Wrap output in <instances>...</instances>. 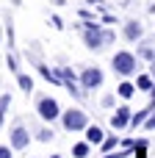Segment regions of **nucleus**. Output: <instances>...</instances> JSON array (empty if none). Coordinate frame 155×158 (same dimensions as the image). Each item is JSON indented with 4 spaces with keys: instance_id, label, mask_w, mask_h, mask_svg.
I'll list each match as a JSON object with an SVG mask.
<instances>
[{
    "instance_id": "nucleus-1",
    "label": "nucleus",
    "mask_w": 155,
    "mask_h": 158,
    "mask_svg": "<svg viewBox=\"0 0 155 158\" xmlns=\"http://www.w3.org/2000/svg\"><path fill=\"white\" fill-rule=\"evenodd\" d=\"M114 39V33L111 31H100L97 28V22H89V31H83V42H86V47H92V50H100L105 42H111Z\"/></svg>"
},
{
    "instance_id": "nucleus-2",
    "label": "nucleus",
    "mask_w": 155,
    "mask_h": 158,
    "mask_svg": "<svg viewBox=\"0 0 155 158\" xmlns=\"http://www.w3.org/2000/svg\"><path fill=\"white\" fill-rule=\"evenodd\" d=\"M111 64H114V72L122 75V78H128V75H133V72L139 69V67H136V56H133V53H125V50L116 53Z\"/></svg>"
},
{
    "instance_id": "nucleus-3",
    "label": "nucleus",
    "mask_w": 155,
    "mask_h": 158,
    "mask_svg": "<svg viewBox=\"0 0 155 158\" xmlns=\"http://www.w3.org/2000/svg\"><path fill=\"white\" fill-rule=\"evenodd\" d=\"M61 122H64L67 131H86V128H89L86 114H83L80 108H69V111H64V114H61Z\"/></svg>"
},
{
    "instance_id": "nucleus-4",
    "label": "nucleus",
    "mask_w": 155,
    "mask_h": 158,
    "mask_svg": "<svg viewBox=\"0 0 155 158\" xmlns=\"http://www.w3.org/2000/svg\"><path fill=\"white\" fill-rule=\"evenodd\" d=\"M36 111H39V117H42L44 122H53V119L61 117V108H58V103H55L53 97H42V100L36 103Z\"/></svg>"
},
{
    "instance_id": "nucleus-5",
    "label": "nucleus",
    "mask_w": 155,
    "mask_h": 158,
    "mask_svg": "<svg viewBox=\"0 0 155 158\" xmlns=\"http://www.w3.org/2000/svg\"><path fill=\"white\" fill-rule=\"evenodd\" d=\"M130 119H133L130 106H119V108L111 114V128H114V131H125V128L130 125Z\"/></svg>"
},
{
    "instance_id": "nucleus-6",
    "label": "nucleus",
    "mask_w": 155,
    "mask_h": 158,
    "mask_svg": "<svg viewBox=\"0 0 155 158\" xmlns=\"http://www.w3.org/2000/svg\"><path fill=\"white\" fill-rule=\"evenodd\" d=\"M80 81H83V89H97L103 83V69L100 67H89V69H83Z\"/></svg>"
},
{
    "instance_id": "nucleus-7",
    "label": "nucleus",
    "mask_w": 155,
    "mask_h": 158,
    "mask_svg": "<svg viewBox=\"0 0 155 158\" xmlns=\"http://www.w3.org/2000/svg\"><path fill=\"white\" fill-rule=\"evenodd\" d=\"M28 142H31L28 131H25L22 125H17V128L11 131V147H14V150H25V147H28Z\"/></svg>"
},
{
    "instance_id": "nucleus-8",
    "label": "nucleus",
    "mask_w": 155,
    "mask_h": 158,
    "mask_svg": "<svg viewBox=\"0 0 155 158\" xmlns=\"http://www.w3.org/2000/svg\"><path fill=\"white\" fill-rule=\"evenodd\" d=\"M141 33H144V28H141V22H139V19H128V22H125V39L136 42Z\"/></svg>"
},
{
    "instance_id": "nucleus-9",
    "label": "nucleus",
    "mask_w": 155,
    "mask_h": 158,
    "mask_svg": "<svg viewBox=\"0 0 155 158\" xmlns=\"http://www.w3.org/2000/svg\"><path fill=\"white\" fill-rule=\"evenodd\" d=\"M86 142H89V144H103V142H105V133H103V128H97V125H89V128H86Z\"/></svg>"
},
{
    "instance_id": "nucleus-10",
    "label": "nucleus",
    "mask_w": 155,
    "mask_h": 158,
    "mask_svg": "<svg viewBox=\"0 0 155 158\" xmlns=\"http://www.w3.org/2000/svg\"><path fill=\"white\" fill-rule=\"evenodd\" d=\"M136 89H139L136 83H130V81H122V83L116 86V94H119L122 100H130V97L136 94Z\"/></svg>"
},
{
    "instance_id": "nucleus-11",
    "label": "nucleus",
    "mask_w": 155,
    "mask_h": 158,
    "mask_svg": "<svg viewBox=\"0 0 155 158\" xmlns=\"http://www.w3.org/2000/svg\"><path fill=\"white\" fill-rule=\"evenodd\" d=\"M136 86H139V92H153L155 89V83H153L150 75H139V78H136Z\"/></svg>"
},
{
    "instance_id": "nucleus-12",
    "label": "nucleus",
    "mask_w": 155,
    "mask_h": 158,
    "mask_svg": "<svg viewBox=\"0 0 155 158\" xmlns=\"http://www.w3.org/2000/svg\"><path fill=\"white\" fill-rule=\"evenodd\" d=\"M17 83H19V89H22L25 94H31V92H33V81H31L28 75H22V72H17Z\"/></svg>"
},
{
    "instance_id": "nucleus-13",
    "label": "nucleus",
    "mask_w": 155,
    "mask_h": 158,
    "mask_svg": "<svg viewBox=\"0 0 155 158\" xmlns=\"http://www.w3.org/2000/svg\"><path fill=\"white\" fill-rule=\"evenodd\" d=\"M89 150H92V144H89V142H80V144L72 147V156H75V158H86V156H89Z\"/></svg>"
},
{
    "instance_id": "nucleus-14",
    "label": "nucleus",
    "mask_w": 155,
    "mask_h": 158,
    "mask_svg": "<svg viewBox=\"0 0 155 158\" xmlns=\"http://www.w3.org/2000/svg\"><path fill=\"white\" fill-rule=\"evenodd\" d=\"M116 144H119V139H116V133H114V136H105V142H103L100 147H103V153H111Z\"/></svg>"
},
{
    "instance_id": "nucleus-15",
    "label": "nucleus",
    "mask_w": 155,
    "mask_h": 158,
    "mask_svg": "<svg viewBox=\"0 0 155 158\" xmlns=\"http://www.w3.org/2000/svg\"><path fill=\"white\" fill-rule=\"evenodd\" d=\"M147 111H150V108H144V111H139V114H133V119H130V125H133V128H139L141 122H147Z\"/></svg>"
},
{
    "instance_id": "nucleus-16",
    "label": "nucleus",
    "mask_w": 155,
    "mask_h": 158,
    "mask_svg": "<svg viewBox=\"0 0 155 158\" xmlns=\"http://www.w3.org/2000/svg\"><path fill=\"white\" fill-rule=\"evenodd\" d=\"M36 139H39V142H50V139H53V131H50V128H42V131H36Z\"/></svg>"
},
{
    "instance_id": "nucleus-17",
    "label": "nucleus",
    "mask_w": 155,
    "mask_h": 158,
    "mask_svg": "<svg viewBox=\"0 0 155 158\" xmlns=\"http://www.w3.org/2000/svg\"><path fill=\"white\" fill-rule=\"evenodd\" d=\"M114 103H116L114 94H105V97H103V108H114Z\"/></svg>"
},
{
    "instance_id": "nucleus-18",
    "label": "nucleus",
    "mask_w": 155,
    "mask_h": 158,
    "mask_svg": "<svg viewBox=\"0 0 155 158\" xmlns=\"http://www.w3.org/2000/svg\"><path fill=\"white\" fill-rule=\"evenodd\" d=\"M0 158H11V147H0Z\"/></svg>"
},
{
    "instance_id": "nucleus-19",
    "label": "nucleus",
    "mask_w": 155,
    "mask_h": 158,
    "mask_svg": "<svg viewBox=\"0 0 155 158\" xmlns=\"http://www.w3.org/2000/svg\"><path fill=\"white\" fill-rule=\"evenodd\" d=\"M86 3H89V6H97V3H103V0H86Z\"/></svg>"
},
{
    "instance_id": "nucleus-20",
    "label": "nucleus",
    "mask_w": 155,
    "mask_h": 158,
    "mask_svg": "<svg viewBox=\"0 0 155 158\" xmlns=\"http://www.w3.org/2000/svg\"><path fill=\"white\" fill-rule=\"evenodd\" d=\"M3 111H6V108H3V106H0V125H3Z\"/></svg>"
},
{
    "instance_id": "nucleus-21",
    "label": "nucleus",
    "mask_w": 155,
    "mask_h": 158,
    "mask_svg": "<svg viewBox=\"0 0 155 158\" xmlns=\"http://www.w3.org/2000/svg\"><path fill=\"white\" fill-rule=\"evenodd\" d=\"M53 3H55V6H61V3H64V0H53Z\"/></svg>"
},
{
    "instance_id": "nucleus-22",
    "label": "nucleus",
    "mask_w": 155,
    "mask_h": 158,
    "mask_svg": "<svg viewBox=\"0 0 155 158\" xmlns=\"http://www.w3.org/2000/svg\"><path fill=\"white\" fill-rule=\"evenodd\" d=\"M53 158H58V156H53Z\"/></svg>"
}]
</instances>
